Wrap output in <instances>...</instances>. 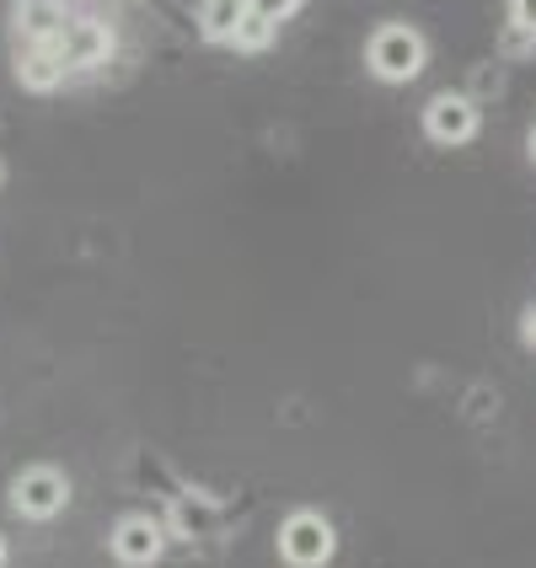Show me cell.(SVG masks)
Masks as SVG:
<instances>
[{
  "label": "cell",
  "mask_w": 536,
  "mask_h": 568,
  "mask_svg": "<svg viewBox=\"0 0 536 568\" xmlns=\"http://www.w3.org/2000/svg\"><path fill=\"white\" fill-rule=\"evenodd\" d=\"M365 64H371V75H381V81H413L424 70V38L408 22H386V28L371 32Z\"/></svg>",
  "instance_id": "6da1fadb"
},
{
  "label": "cell",
  "mask_w": 536,
  "mask_h": 568,
  "mask_svg": "<svg viewBox=\"0 0 536 568\" xmlns=\"http://www.w3.org/2000/svg\"><path fill=\"white\" fill-rule=\"evenodd\" d=\"M333 552H338V537H333L327 515H316V509H295V515H284L280 558L290 568H322V564H333Z\"/></svg>",
  "instance_id": "7a4b0ae2"
},
{
  "label": "cell",
  "mask_w": 536,
  "mask_h": 568,
  "mask_svg": "<svg viewBox=\"0 0 536 568\" xmlns=\"http://www.w3.org/2000/svg\"><path fill=\"white\" fill-rule=\"evenodd\" d=\"M64 505H70V477L60 467H28L11 483V509L28 520H54Z\"/></svg>",
  "instance_id": "3957f363"
},
{
  "label": "cell",
  "mask_w": 536,
  "mask_h": 568,
  "mask_svg": "<svg viewBox=\"0 0 536 568\" xmlns=\"http://www.w3.org/2000/svg\"><path fill=\"white\" fill-rule=\"evenodd\" d=\"M424 134H429L435 145H467L477 134V102L462 92L429 97V108H424Z\"/></svg>",
  "instance_id": "277c9868"
},
{
  "label": "cell",
  "mask_w": 536,
  "mask_h": 568,
  "mask_svg": "<svg viewBox=\"0 0 536 568\" xmlns=\"http://www.w3.org/2000/svg\"><path fill=\"white\" fill-rule=\"evenodd\" d=\"M54 49H60L64 70H97V64H108V54H113V32L102 28V22H92V17H75L54 38Z\"/></svg>",
  "instance_id": "5b68a950"
},
{
  "label": "cell",
  "mask_w": 536,
  "mask_h": 568,
  "mask_svg": "<svg viewBox=\"0 0 536 568\" xmlns=\"http://www.w3.org/2000/svg\"><path fill=\"white\" fill-rule=\"evenodd\" d=\"M108 547H113V558H119L124 568H151L161 558L166 537H161V526L151 520V515H124V520L113 526Z\"/></svg>",
  "instance_id": "8992f818"
},
{
  "label": "cell",
  "mask_w": 536,
  "mask_h": 568,
  "mask_svg": "<svg viewBox=\"0 0 536 568\" xmlns=\"http://www.w3.org/2000/svg\"><path fill=\"white\" fill-rule=\"evenodd\" d=\"M64 28H70L64 22V0H17V32L28 43H54Z\"/></svg>",
  "instance_id": "52a82bcc"
},
{
  "label": "cell",
  "mask_w": 536,
  "mask_h": 568,
  "mask_svg": "<svg viewBox=\"0 0 536 568\" xmlns=\"http://www.w3.org/2000/svg\"><path fill=\"white\" fill-rule=\"evenodd\" d=\"M17 75H22V87H28V92H54L70 70H64V60H60V49H54V43H32L28 54L17 60Z\"/></svg>",
  "instance_id": "ba28073f"
},
{
  "label": "cell",
  "mask_w": 536,
  "mask_h": 568,
  "mask_svg": "<svg viewBox=\"0 0 536 568\" xmlns=\"http://www.w3.org/2000/svg\"><path fill=\"white\" fill-rule=\"evenodd\" d=\"M242 11H247V0H204V38H215V43H231V32L242 22Z\"/></svg>",
  "instance_id": "9c48e42d"
},
{
  "label": "cell",
  "mask_w": 536,
  "mask_h": 568,
  "mask_svg": "<svg viewBox=\"0 0 536 568\" xmlns=\"http://www.w3.org/2000/svg\"><path fill=\"white\" fill-rule=\"evenodd\" d=\"M269 38H274V22H269V17H257L253 6H247V11H242V22H236V32H231V43H236V49H247V54H257Z\"/></svg>",
  "instance_id": "30bf717a"
},
{
  "label": "cell",
  "mask_w": 536,
  "mask_h": 568,
  "mask_svg": "<svg viewBox=\"0 0 536 568\" xmlns=\"http://www.w3.org/2000/svg\"><path fill=\"white\" fill-rule=\"evenodd\" d=\"M247 6H253L257 17H269L274 28H280L284 17H295V11H301V0H247Z\"/></svg>",
  "instance_id": "8fae6325"
},
{
  "label": "cell",
  "mask_w": 536,
  "mask_h": 568,
  "mask_svg": "<svg viewBox=\"0 0 536 568\" xmlns=\"http://www.w3.org/2000/svg\"><path fill=\"white\" fill-rule=\"evenodd\" d=\"M509 17H515V28L536 38V0H509Z\"/></svg>",
  "instance_id": "7c38bea8"
},
{
  "label": "cell",
  "mask_w": 536,
  "mask_h": 568,
  "mask_svg": "<svg viewBox=\"0 0 536 568\" xmlns=\"http://www.w3.org/2000/svg\"><path fill=\"white\" fill-rule=\"evenodd\" d=\"M526 344H536V312L526 316Z\"/></svg>",
  "instance_id": "4fadbf2b"
},
{
  "label": "cell",
  "mask_w": 536,
  "mask_h": 568,
  "mask_svg": "<svg viewBox=\"0 0 536 568\" xmlns=\"http://www.w3.org/2000/svg\"><path fill=\"white\" fill-rule=\"evenodd\" d=\"M0 564H6V537H0Z\"/></svg>",
  "instance_id": "5bb4252c"
},
{
  "label": "cell",
  "mask_w": 536,
  "mask_h": 568,
  "mask_svg": "<svg viewBox=\"0 0 536 568\" xmlns=\"http://www.w3.org/2000/svg\"><path fill=\"white\" fill-rule=\"evenodd\" d=\"M532 156H536V129H532Z\"/></svg>",
  "instance_id": "9a60e30c"
},
{
  "label": "cell",
  "mask_w": 536,
  "mask_h": 568,
  "mask_svg": "<svg viewBox=\"0 0 536 568\" xmlns=\"http://www.w3.org/2000/svg\"><path fill=\"white\" fill-rule=\"evenodd\" d=\"M0 183H6V166H0Z\"/></svg>",
  "instance_id": "2e32d148"
}]
</instances>
